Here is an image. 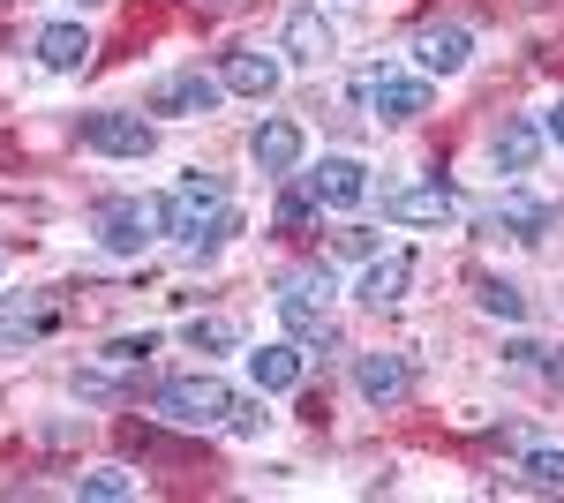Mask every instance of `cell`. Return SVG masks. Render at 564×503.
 <instances>
[{
    "label": "cell",
    "instance_id": "4fadbf2b",
    "mask_svg": "<svg viewBox=\"0 0 564 503\" xmlns=\"http://www.w3.org/2000/svg\"><path fill=\"white\" fill-rule=\"evenodd\" d=\"M279 45L302 61V68H324L332 53H339V39H332V23H324V8H294L286 15V31H279Z\"/></svg>",
    "mask_w": 564,
    "mask_h": 503
},
{
    "label": "cell",
    "instance_id": "44dd1931",
    "mask_svg": "<svg viewBox=\"0 0 564 503\" xmlns=\"http://www.w3.org/2000/svg\"><path fill=\"white\" fill-rule=\"evenodd\" d=\"M520 489H534V496H564V451H527L520 459Z\"/></svg>",
    "mask_w": 564,
    "mask_h": 503
},
{
    "label": "cell",
    "instance_id": "5b68a950",
    "mask_svg": "<svg viewBox=\"0 0 564 503\" xmlns=\"http://www.w3.org/2000/svg\"><path fill=\"white\" fill-rule=\"evenodd\" d=\"M354 98H361L377 121H422V113H430V84H422V76H384V68H369V76L354 84Z\"/></svg>",
    "mask_w": 564,
    "mask_h": 503
},
{
    "label": "cell",
    "instance_id": "4316f807",
    "mask_svg": "<svg viewBox=\"0 0 564 503\" xmlns=\"http://www.w3.org/2000/svg\"><path fill=\"white\" fill-rule=\"evenodd\" d=\"M226 428H234V436H257V428H263V391H257V398H234Z\"/></svg>",
    "mask_w": 564,
    "mask_h": 503
},
{
    "label": "cell",
    "instance_id": "484cf974",
    "mask_svg": "<svg viewBox=\"0 0 564 503\" xmlns=\"http://www.w3.org/2000/svg\"><path fill=\"white\" fill-rule=\"evenodd\" d=\"M308 218H316V196H302V188H286V196H279V233H302Z\"/></svg>",
    "mask_w": 564,
    "mask_h": 503
},
{
    "label": "cell",
    "instance_id": "d4e9b609",
    "mask_svg": "<svg viewBox=\"0 0 564 503\" xmlns=\"http://www.w3.org/2000/svg\"><path fill=\"white\" fill-rule=\"evenodd\" d=\"M151 353H159V338L143 331V338H113V346H106V361H113V369H143V361H151Z\"/></svg>",
    "mask_w": 564,
    "mask_h": 503
},
{
    "label": "cell",
    "instance_id": "3957f363",
    "mask_svg": "<svg viewBox=\"0 0 564 503\" xmlns=\"http://www.w3.org/2000/svg\"><path fill=\"white\" fill-rule=\"evenodd\" d=\"M159 414L181 420V428H212V420L234 414V391L218 376H166L159 383Z\"/></svg>",
    "mask_w": 564,
    "mask_h": 503
},
{
    "label": "cell",
    "instance_id": "83f0119b",
    "mask_svg": "<svg viewBox=\"0 0 564 503\" xmlns=\"http://www.w3.org/2000/svg\"><path fill=\"white\" fill-rule=\"evenodd\" d=\"M234 233H241V218H234V210H218V218L196 233V241H188V249H218V241H234Z\"/></svg>",
    "mask_w": 564,
    "mask_h": 503
},
{
    "label": "cell",
    "instance_id": "277c9868",
    "mask_svg": "<svg viewBox=\"0 0 564 503\" xmlns=\"http://www.w3.org/2000/svg\"><path fill=\"white\" fill-rule=\"evenodd\" d=\"M159 210H166V233L174 241H196L218 210H226V173H188L174 196H159Z\"/></svg>",
    "mask_w": 564,
    "mask_h": 503
},
{
    "label": "cell",
    "instance_id": "ba28073f",
    "mask_svg": "<svg viewBox=\"0 0 564 503\" xmlns=\"http://www.w3.org/2000/svg\"><path fill=\"white\" fill-rule=\"evenodd\" d=\"M354 391L384 414V406H399V398L414 391V376H406V361H399V353H354Z\"/></svg>",
    "mask_w": 564,
    "mask_h": 503
},
{
    "label": "cell",
    "instance_id": "9c48e42d",
    "mask_svg": "<svg viewBox=\"0 0 564 503\" xmlns=\"http://www.w3.org/2000/svg\"><path fill=\"white\" fill-rule=\"evenodd\" d=\"M218 76H204V68H181V76H166V84L151 90V113H181V121H196V113H212L218 106Z\"/></svg>",
    "mask_w": 564,
    "mask_h": 503
},
{
    "label": "cell",
    "instance_id": "ffe728a7",
    "mask_svg": "<svg viewBox=\"0 0 564 503\" xmlns=\"http://www.w3.org/2000/svg\"><path fill=\"white\" fill-rule=\"evenodd\" d=\"M489 218H497V226H520V241H542V233H550V204H534V196H505Z\"/></svg>",
    "mask_w": 564,
    "mask_h": 503
},
{
    "label": "cell",
    "instance_id": "6da1fadb",
    "mask_svg": "<svg viewBox=\"0 0 564 503\" xmlns=\"http://www.w3.org/2000/svg\"><path fill=\"white\" fill-rule=\"evenodd\" d=\"M279 324L302 338V353H339V331H332V286L324 278H279Z\"/></svg>",
    "mask_w": 564,
    "mask_h": 503
},
{
    "label": "cell",
    "instance_id": "603a6c76",
    "mask_svg": "<svg viewBox=\"0 0 564 503\" xmlns=\"http://www.w3.org/2000/svg\"><path fill=\"white\" fill-rule=\"evenodd\" d=\"M475 300L489 308V316H505V324H520V316H527V294L512 286V278H475Z\"/></svg>",
    "mask_w": 564,
    "mask_h": 503
},
{
    "label": "cell",
    "instance_id": "8992f818",
    "mask_svg": "<svg viewBox=\"0 0 564 503\" xmlns=\"http://www.w3.org/2000/svg\"><path fill=\"white\" fill-rule=\"evenodd\" d=\"M151 143H159V128L143 113H90L84 121V151H98V158H151Z\"/></svg>",
    "mask_w": 564,
    "mask_h": 503
},
{
    "label": "cell",
    "instance_id": "52a82bcc",
    "mask_svg": "<svg viewBox=\"0 0 564 503\" xmlns=\"http://www.w3.org/2000/svg\"><path fill=\"white\" fill-rule=\"evenodd\" d=\"M459 210V188L436 173V181H414V188H391L384 196V218H399V226H444Z\"/></svg>",
    "mask_w": 564,
    "mask_h": 503
},
{
    "label": "cell",
    "instance_id": "9a60e30c",
    "mask_svg": "<svg viewBox=\"0 0 564 503\" xmlns=\"http://www.w3.org/2000/svg\"><path fill=\"white\" fill-rule=\"evenodd\" d=\"M406 286H414V255H377V263L361 271L354 300H361V308H391V300H406Z\"/></svg>",
    "mask_w": 564,
    "mask_h": 503
},
{
    "label": "cell",
    "instance_id": "5bb4252c",
    "mask_svg": "<svg viewBox=\"0 0 564 503\" xmlns=\"http://www.w3.org/2000/svg\"><path fill=\"white\" fill-rule=\"evenodd\" d=\"M308 196L332 204V210H354L369 196V166H361V158H324V166L308 173Z\"/></svg>",
    "mask_w": 564,
    "mask_h": 503
},
{
    "label": "cell",
    "instance_id": "7c38bea8",
    "mask_svg": "<svg viewBox=\"0 0 564 503\" xmlns=\"http://www.w3.org/2000/svg\"><path fill=\"white\" fill-rule=\"evenodd\" d=\"M45 331H53V300L45 294H0V353H15Z\"/></svg>",
    "mask_w": 564,
    "mask_h": 503
},
{
    "label": "cell",
    "instance_id": "4dcf8cb0",
    "mask_svg": "<svg viewBox=\"0 0 564 503\" xmlns=\"http://www.w3.org/2000/svg\"><path fill=\"white\" fill-rule=\"evenodd\" d=\"M550 376H557V383H564V353H557V361H550Z\"/></svg>",
    "mask_w": 564,
    "mask_h": 503
},
{
    "label": "cell",
    "instance_id": "7a4b0ae2",
    "mask_svg": "<svg viewBox=\"0 0 564 503\" xmlns=\"http://www.w3.org/2000/svg\"><path fill=\"white\" fill-rule=\"evenodd\" d=\"M90 233H98L113 255H143L151 233H166V210L143 204V196H106V204L90 210Z\"/></svg>",
    "mask_w": 564,
    "mask_h": 503
},
{
    "label": "cell",
    "instance_id": "e0dca14e",
    "mask_svg": "<svg viewBox=\"0 0 564 503\" xmlns=\"http://www.w3.org/2000/svg\"><path fill=\"white\" fill-rule=\"evenodd\" d=\"M249 158H257L263 173H294V166H302V128H294V121H257Z\"/></svg>",
    "mask_w": 564,
    "mask_h": 503
},
{
    "label": "cell",
    "instance_id": "d6986e66",
    "mask_svg": "<svg viewBox=\"0 0 564 503\" xmlns=\"http://www.w3.org/2000/svg\"><path fill=\"white\" fill-rule=\"evenodd\" d=\"M489 151H497V166H505V173H527L534 158H542V128H534V121H505Z\"/></svg>",
    "mask_w": 564,
    "mask_h": 503
},
{
    "label": "cell",
    "instance_id": "f546056e",
    "mask_svg": "<svg viewBox=\"0 0 564 503\" xmlns=\"http://www.w3.org/2000/svg\"><path fill=\"white\" fill-rule=\"evenodd\" d=\"M542 135H550V143H564V98L550 106V121H542Z\"/></svg>",
    "mask_w": 564,
    "mask_h": 503
},
{
    "label": "cell",
    "instance_id": "2e32d148",
    "mask_svg": "<svg viewBox=\"0 0 564 503\" xmlns=\"http://www.w3.org/2000/svg\"><path fill=\"white\" fill-rule=\"evenodd\" d=\"M249 376H257V391H263V398L294 391V383H302V338H279V346L249 353Z\"/></svg>",
    "mask_w": 564,
    "mask_h": 503
},
{
    "label": "cell",
    "instance_id": "7402d4cb",
    "mask_svg": "<svg viewBox=\"0 0 564 503\" xmlns=\"http://www.w3.org/2000/svg\"><path fill=\"white\" fill-rule=\"evenodd\" d=\"M76 496H90V503H129L135 481L121 473V466H90V473H76Z\"/></svg>",
    "mask_w": 564,
    "mask_h": 503
},
{
    "label": "cell",
    "instance_id": "cb8c5ba5",
    "mask_svg": "<svg viewBox=\"0 0 564 503\" xmlns=\"http://www.w3.org/2000/svg\"><path fill=\"white\" fill-rule=\"evenodd\" d=\"M234 324H226V316H196V324H188V346H196V353H226V346H234Z\"/></svg>",
    "mask_w": 564,
    "mask_h": 503
},
{
    "label": "cell",
    "instance_id": "30bf717a",
    "mask_svg": "<svg viewBox=\"0 0 564 503\" xmlns=\"http://www.w3.org/2000/svg\"><path fill=\"white\" fill-rule=\"evenodd\" d=\"M218 84L263 106V98L279 90V61H271V53H257V45H234V53H218Z\"/></svg>",
    "mask_w": 564,
    "mask_h": 503
},
{
    "label": "cell",
    "instance_id": "f1b7e54d",
    "mask_svg": "<svg viewBox=\"0 0 564 503\" xmlns=\"http://www.w3.org/2000/svg\"><path fill=\"white\" fill-rule=\"evenodd\" d=\"M505 361H512V369H534V361H542V346H534V338H512V346H505Z\"/></svg>",
    "mask_w": 564,
    "mask_h": 503
},
{
    "label": "cell",
    "instance_id": "8fae6325",
    "mask_svg": "<svg viewBox=\"0 0 564 503\" xmlns=\"http://www.w3.org/2000/svg\"><path fill=\"white\" fill-rule=\"evenodd\" d=\"M467 53H475V31H467V23H430V31L414 39L422 76H459V68H467Z\"/></svg>",
    "mask_w": 564,
    "mask_h": 503
},
{
    "label": "cell",
    "instance_id": "ac0fdd59",
    "mask_svg": "<svg viewBox=\"0 0 564 503\" xmlns=\"http://www.w3.org/2000/svg\"><path fill=\"white\" fill-rule=\"evenodd\" d=\"M90 53H98V45H90L84 23H45V31H39V61H45V68H61V76L84 68Z\"/></svg>",
    "mask_w": 564,
    "mask_h": 503
}]
</instances>
